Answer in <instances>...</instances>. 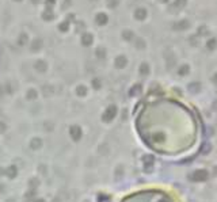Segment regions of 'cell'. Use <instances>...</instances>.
<instances>
[{"mask_svg": "<svg viewBox=\"0 0 217 202\" xmlns=\"http://www.w3.org/2000/svg\"><path fill=\"white\" fill-rule=\"evenodd\" d=\"M122 202H175V199L164 191L144 190L126 197Z\"/></svg>", "mask_w": 217, "mask_h": 202, "instance_id": "cell-1", "label": "cell"}, {"mask_svg": "<svg viewBox=\"0 0 217 202\" xmlns=\"http://www.w3.org/2000/svg\"><path fill=\"white\" fill-rule=\"evenodd\" d=\"M135 18L138 19V21H144L147 18V10L145 8H137L135 11Z\"/></svg>", "mask_w": 217, "mask_h": 202, "instance_id": "cell-2", "label": "cell"}, {"mask_svg": "<svg viewBox=\"0 0 217 202\" xmlns=\"http://www.w3.org/2000/svg\"><path fill=\"white\" fill-rule=\"evenodd\" d=\"M97 23L98 25H106L107 23V15L103 14V12H99L97 15Z\"/></svg>", "mask_w": 217, "mask_h": 202, "instance_id": "cell-3", "label": "cell"}, {"mask_svg": "<svg viewBox=\"0 0 217 202\" xmlns=\"http://www.w3.org/2000/svg\"><path fill=\"white\" fill-rule=\"evenodd\" d=\"M189 26H190V25H189L187 21H179L178 23L174 25V29H176V30H185V29H187Z\"/></svg>", "mask_w": 217, "mask_h": 202, "instance_id": "cell-4", "label": "cell"}, {"mask_svg": "<svg viewBox=\"0 0 217 202\" xmlns=\"http://www.w3.org/2000/svg\"><path fill=\"white\" fill-rule=\"evenodd\" d=\"M42 18H44L45 21H50V19H53V18H54V15H53L52 10H46V11H44Z\"/></svg>", "mask_w": 217, "mask_h": 202, "instance_id": "cell-5", "label": "cell"}, {"mask_svg": "<svg viewBox=\"0 0 217 202\" xmlns=\"http://www.w3.org/2000/svg\"><path fill=\"white\" fill-rule=\"evenodd\" d=\"M91 41H92L91 34H84L83 35V44L84 45H90L91 44Z\"/></svg>", "mask_w": 217, "mask_h": 202, "instance_id": "cell-6", "label": "cell"}, {"mask_svg": "<svg viewBox=\"0 0 217 202\" xmlns=\"http://www.w3.org/2000/svg\"><path fill=\"white\" fill-rule=\"evenodd\" d=\"M106 4L109 8H115L118 6V0H106Z\"/></svg>", "mask_w": 217, "mask_h": 202, "instance_id": "cell-7", "label": "cell"}, {"mask_svg": "<svg viewBox=\"0 0 217 202\" xmlns=\"http://www.w3.org/2000/svg\"><path fill=\"white\" fill-rule=\"evenodd\" d=\"M186 4V0H175V3H174V6L176 7V8H183Z\"/></svg>", "mask_w": 217, "mask_h": 202, "instance_id": "cell-8", "label": "cell"}, {"mask_svg": "<svg viewBox=\"0 0 217 202\" xmlns=\"http://www.w3.org/2000/svg\"><path fill=\"white\" fill-rule=\"evenodd\" d=\"M132 31H129V30H128V31H123V38H126V39H130L132 38Z\"/></svg>", "mask_w": 217, "mask_h": 202, "instance_id": "cell-9", "label": "cell"}, {"mask_svg": "<svg viewBox=\"0 0 217 202\" xmlns=\"http://www.w3.org/2000/svg\"><path fill=\"white\" fill-rule=\"evenodd\" d=\"M60 30H62V31H65V30H68V22H64V23H61L59 26Z\"/></svg>", "mask_w": 217, "mask_h": 202, "instance_id": "cell-10", "label": "cell"}, {"mask_svg": "<svg viewBox=\"0 0 217 202\" xmlns=\"http://www.w3.org/2000/svg\"><path fill=\"white\" fill-rule=\"evenodd\" d=\"M214 44H216V41H214V39H212V41H209L208 46L210 48V49H213V48H214Z\"/></svg>", "mask_w": 217, "mask_h": 202, "instance_id": "cell-11", "label": "cell"}, {"mask_svg": "<svg viewBox=\"0 0 217 202\" xmlns=\"http://www.w3.org/2000/svg\"><path fill=\"white\" fill-rule=\"evenodd\" d=\"M54 3H56V1H54V0H46V6H48V7H49V6L52 7L53 4H54Z\"/></svg>", "mask_w": 217, "mask_h": 202, "instance_id": "cell-12", "label": "cell"}, {"mask_svg": "<svg viewBox=\"0 0 217 202\" xmlns=\"http://www.w3.org/2000/svg\"><path fill=\"white\" fill-rule=\"evenodd\" d=\"M200 31H201V34H208V30H206L205 27H201Z\"/></svg>", "mask_w": 217, "mask_h": 202, "instance_id": "cell-13", "label": "cell"}, {"mask_svg": "<svg viewBox=\"0 0 217 202\" xmlns=\"http://www.w3.org/2000/svg\"><path fill=\"white\" fill-rule=\"evenodd\" d=\"M31 1H33V3H34V4H38L39 1H41V0H31Z\"/></svg>", "mask_w": 217, "mask_h": 202, "instance_id": "cell-14", "label": "cell"}, {"mask_svg": "<svg viewBox=\"0 0 217 202\" xmlns=\"http://www.w3.org/2000/svg\"><path fill=\"white\" fill-rule=\"evenodd\" d=\"M118 64H123V59H120V60H118Z\"/></svg>", "mask_w": 217, "mask_h": 202, "instance_id": "cell-15", "label": "cell"}, {"mask_svg": "<svg viewBox=\"0 0 217 202\" xmlns=\"http://www.w3.org/2000/svg\"><path fill=\"white\" fill-rule=\"evenodd\" d=\"M159 1H160V3H167L168 0H159Z\"/></svg>", "mask_w": 217, "mask_h": 202, "instance_id": "cell-16", "label": "cell"}, {"mask_svg": "<svg viewBox=\"0 0 217 202\" xmlns=\"http://www.w3.org/2000/svg\"><path fill=\"white\" fill-rule=\"evenodd\" d=\"M15 1H21V0H15Z\"/></svg>", "mask_w": 217, "mask_h": 202, "instance_id": "cell-17", "label": "cell"}, {"mask_svg": "<svg viewBox=\"0 0 217 202\" xmlns=\"http://www.w3.org/2000/svg\"><path fill=\"white\" fill-rule=\"evenodd\" d=\"M92 1H98V0H92Z\"/></svg>", "mask_w": 217, "mask_h": 202, "instance_id": "cell-18", "label": "cell"}]
</instances>
